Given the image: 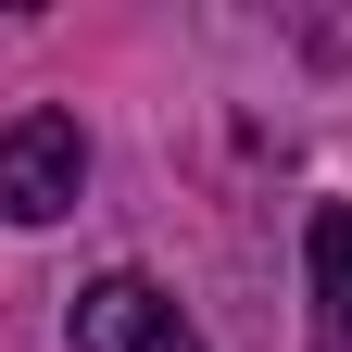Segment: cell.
Instances as JSON below:
<instances>
[{"mask_svg": "<svg viewBox=\"0 0 352 352\" xmlns=\"http://www.w3.org/2000/svg\"><path fill=\"white\" fill-rule=\"evenodd\" d=\"M302 277H315L327 352H352V201H315V214H302Z\"/></svg>", "mask_w": 352, "mask_h": 352, "instance_id": "3957f363", "label": "cell"}, {"mask_svg": "<svg viewBox=\"0 0 352 352\" xmlns=\"http://www.w3.org/2000/svg\"><path fill=\"white\" fill-rule=\"evenodd\" d=\"M76 189H88L76 113H13V126H0V214H13V227H63Z\"/></svg>", "mask_w": 352, "mask_h": 352, "instance_id": "6da1fadb", "label": "cell"}, {"mask_svg": "<svg viewBox=\"0 0 352 352\" xmlns=\"http://www.w3.org/2000/svg\"><path fill=\"white\" fill-rule=\"evenodd\" d=\"M76 352H201V327L176 315L139 264H113V277L76 289Z\"/></svg>", "mask_w": 352, "mask_h": 352, "instance_id": "7a4b0ae2", "label": "cell"}]
</instances>
